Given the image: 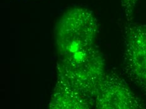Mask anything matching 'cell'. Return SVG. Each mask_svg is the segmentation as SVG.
Segmentation results:
<instances>
[{"instance_id":"cell-3","label":"cell","mask_w":146,"mask_h":109,"mask_svg":"<svg viewBox=\"0 0 146 109\" xmlns=\"http://www.w3.org/2000/svg\"><path fill=\"white\" fill-rule=\"evenodd\" d=\"M129 26L125 36L123 71L132 83L146 92V23Z\"/></svg>"},{"instance_id":"cell-4","label":"cell","mask_w":146,"mask_h":109,"mask_svg":"<svg viewBox=\"0 0 146 109\" xmlns=\"http://www.w3.org/2000/svg\"><path fill=\"white\" fill-rule=\"evenodd\" d=\"M95 107L100 109H136L143 108L140 98L125 82L113 73H106L97 86Z\"/></svg>"},{"instance_id":"cell-2","label":"cell","mask_w":146,"mask_h":109,"mask_svg":"<svg viewBox=\"0 0 146 109\" xmlns=\"http://www.w3.org/2000/svg\"><path fill=\"white\" fill-rule=\"evenodd\" d=\"M55 88L62 90L90 107L95 106V91L106 74L102 54L96 48L84 59L62 61L57 64Z\"/></svg>"},{"instance_id":"cell-1","label":"cell","mask_w":146,"mask_h":109,"mask_svg":"<svg viewBox=\"0 0 146 109\" xmlns=\"http://www.w3.org/2000/svg\"><path fill=\"white\" fill-rule=\"evenodd\" d=\"M99 31L98 21L92 11L83 8L67 11L59 20L55 39L60 60L84 59L96 49Z\"/></svg>"},{"instance_id":"cell-5","label":"cell","mask_w":146,"mask_h":109,"mask_svg":"<svg viewBox=\"0 0 146 109\" xmlns=\"http://www.w3.org/2000/svg\"><path fill=\"white\" fill-rule=\"evenodd\" d=\"M139 0H121L122 10L128 21L132 19L133 12Z\"/></svg>"}]
</instances>
